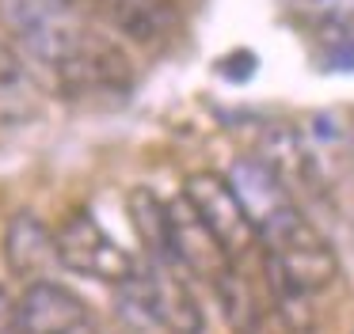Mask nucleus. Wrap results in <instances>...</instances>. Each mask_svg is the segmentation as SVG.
I'll use <instances>...</instances> for the list:
<instances>
[{
    "mask_svg": "<svg viewBox=\"0 0 354 334\" xmlns=\"http://www.w3.org/2000/svg\"><path fill=\"white\" fill-rule=\"evenodd\" d=\"M0 23L24 57L73 95L130 91L133 65L126 50L88 19L77 0H0Z\"/></svg>",
    "mask_w": 354,
    "mask_h": 334,
    "instance_id": "f257e3e1",
    "label": "nucleus"
},
{
    "mask_svg": "<svg viewBox=\"0 0 354 334\" xmlns=\"http://www.w3.org/2000/svg\"><path fill=\"white\" fill-rule=\"evenodd\" d=\"M118 308L141 331H168V334H206V315H202L198 296L191 293L183 270L164 262H138V270L115 285Z\"/></svg>",
    "mask_w": 354,
    "mask_h": 334,
    "instance_id": "f03ea898",
    "label": "nucleus"
},
{
    "mask_svg": "<svg viewBox=\"0 0 354 334\" xmlns=\"http://www.w3.org/2000/svg\"><path fill=\"white\" fill-rule=\"evenodd\" d=\"M54 243H57V262L65 270L80 273V277H92V281H103V285H122L138 270V258L122 243L111 239L107 228L84 209L69 213L54 228Z\"/></svg>",
    "mask_w": 354,
    "mask_h": 334,
    "instance_id": "7ed1b4c3",
    "label": "nucleus"
},
{
    "mask_svg": "<svg viewBox=\"0 0 354 334\" xmlns=\"http://www.w3.org/2000/svg\"><path fill=\"white\" fill-rule=\"evenodd\" d=\"M263 258L274 262L297 288H305L308 296L324 293L339 281V255L328 243V235L313 224V217H297L286 232H278L274 239L259 243Z\"/></svg>",
    "mask_w": 354,
    "mask_h": 334,
    "instance_id": "20e7f679",
    "label": "nucleus"
},
{
    "mask_svg": "<svg viewBox=\"0 0 354 334\" xmlns=\"http://www.w3.org/2000/svg\"><path fill=\"white\" fill-rule=\"evenodd\" d=\"M225 179H229L232 194L244 205L259 243L274 239V235L286 232L297 217H305V209L293 202V194L282 186V179H278L259 156H236L229 164V171H225Z\"/></svg>",
    "mask_w": 354,
    "mask_h": 334,
    "instance_id": "39448f33",
    "label": "nucleus"
},
{
    "mask_svg": "<svg viewBox=\"0 0 354 334\" xmlns=\"http://www.w3.org/2000/svg\"><path fill=\"white\" fill-rule=\"evenodd\" d=\"M183 197L194 205V213L206 220V228L217 235V243L225 247V255H229L232 262H240L244 255H252V250L259 247L252 220H248L244 205H240L236 194H232V186H229L225 175H217V171L187 175Z\"/></svg>",
    "mask_w": 354,
    "mask_h": 334,
    "instance_id": "423d86ee",
    "label": "nucleus"
},
{
    "mask_svg": "<svg viewBox=\"0 0 354 334\" xmlns=\"http://www.w3.org/2000/svg\"><path fill=\"white\" fill-rule=\"evenodd\" d=\"M19 319H24V334H100L88 304L54 277L24 285Z\"/></svg>",
    "mask_w": 354,
    "mask_h": 334,
    "instance_id": "0eeeda50",
    "label": "nucleus"
},
{
    "mask_svg": "<svg viewBox=\"0 0 354 334\" xmlns=\"http://www.w3.org/2000/svg\"><path fill=\"white\" fill-rule=\"evenodd\" d=\"M168 232H171V258L191 277L214 281L221 270L232 266V258L225 255L217 235L206 228V220L194 213V205L183 194L168 202Z\"/></svg>",
    "mask_w": 354,
    "mask_h": 334,
    "instance_id": "6e6552de",
    "label": "nucleus"
},
{
    "mask_svg": "<svg viewBox=\"0 0 354 334\" xmlns=\"http://www.w3.org/2000/svg\"><path fill=\"white\" fill-rule=\"evenodd\" d=\"M4 262L16 273L24 285L42 281L57 270V243H54V228L31 209H19L8 217L4 224Z\"/></svg>",
    "mask_w": 354,
    "mask_h": 334,
    "instance_id": "1a4fd4ad",
    "label": "nucleus"
},
{
    "mask_svg": "<svg viewBox=\"0 0 354 334\" xmlns=\"http://www.w3.org/2000/svg\"><path fill=\"white\" fill-rule=\"evenodd\" d=\"M92 8L115 35L138 46H160L176 30L171 0H92Z\"/></svg>",
    "mask_w": 354,
    "mask_h": 334,
    "instance_id": "9d476101",
    "label": "nucleus"
},
{
    "mask_svg": "<svg viewBox=\"0 0 354 334\" xmlns=\"http://www.w3.org/2000/svg\"><path fill=\"white\" fill-rule=\"evenodd\" d=\"M42 88L35 80V68L27 65L24 50L0 42V129L24 126L39 114Z\"/></svg>",
    "mask_w": 354,
    "mask_h": 334,
    "instance_id": "9b49d317",
    "label": "nucleus"
},
{
    "mask_svg": "<svg viewBox=\"0 0 354 334\" xmlns=\"http://www.w3.org/2000/svg\"><path fill=\"white\" fill-rule=\"evenodd\" d=\"M209 285H214V296L221 304V315L232 334H267V308L259 304V293L252 288V281L240 273V262L221 270Z\"/></svg>",
    "mask_w": 354,
    "mask_h": 334,
    "instance_id": "f8f14e48",
    "label": "nucleus"
},
{
    "mask_svg": "<svg viewBox=\"0 0 354 334\" xmlns=\"http://www.w3.org/2000/svg\"><path fill=\"white\" fill-rule=\"evenodd\" d=\"M126 209H130L133 235H138L141 247H145V258L176 266V258H171V232H168V202L149 186H133L130 197H126Z\"/></svg>",
    "mask_w": 354,
    "mask_h": 334,
    "instance_id": "ddd939ff",
    "label": "nucleus"
},
{
    "mask_svg": "<svg viewBox=\"0 0 354 334\" xmlns=\"http://www.w3.org/2000/svg\"><path fill=\"white\" fill-rule=\"evenodd\" d=\"M263 281H267V293H270V304H274V315L282 319L286 331L293 334H308L316 323V311H313V296L305 288H297L274 262L263 258Z\"/></svg>",
    "mask_w": 354,
    "mask_h": 334,
    "instance_id": "4468645a",
    "label": "nucleus"
},
{
    "mask_svg": "<svg viewBox=\"0 0 354 334\" xmlns=\"http://www.w3.org/2000/svg\"><path fill=\"white\" fill-rule=\"evenodd\" d=\"M282 8L297 19H305L313 30L354 23V0H282Z\"/></svg>",
    "mask_w": 354,
    "mask_h": 334,
    "instance_id": "2eb2a0df",
    "label": "nucleus"
},
{
    "mask_svg": "<svg viewBox=\"0 0 354 334\" xmlns=\"http://www.w3.org/2000/svg\"><path fill=\"white\" fill-rule=\"evenodd\" d=\"M0 334H24V319H19V300L0 285Z\"/></svg>",
    "mask_w": 354,
    "mask_h": 334,
    "instance_id": "dca6fc26",
    "label": "nucleus"
},
{
    "mask_svg": "<svg viewBox=\"0 0 354 334\" xmlns=\"http://www.w3.org/2000/svg\"><path fill=\"white\" fill-rule=\"evenodd\" d=\"M351 152H354V126H351Z\"/></svg>",
    "mask_w": 354,
    "mask_h": 334,
    "instance_id": "f3484780",
    "label": "nucleus"
}]
</instances>
